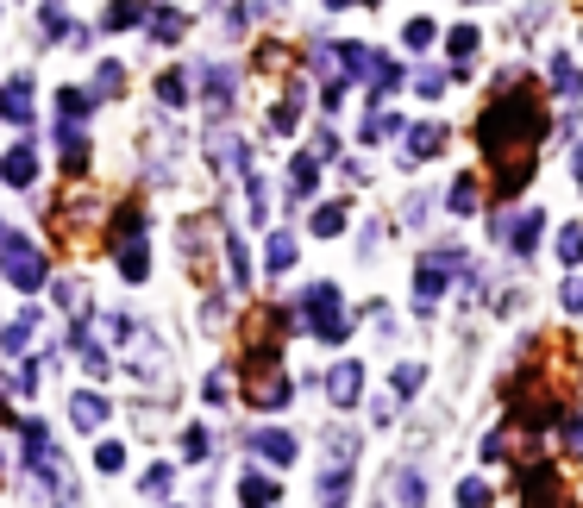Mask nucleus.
<instances>
[{"instance_id":"nucleus-24","label":"nucleus","mask_w":583,"mask_h":508,"mask_svg":"<svg viewBox=\"0 0 583 508\" xmlns=\"http://www.w3.org/2000/svg\"><path fill=\"white\" fill-rule=\"evenodd\" d=\"M126 88V69L120 63H101V76H95V88H88V101H107V95H120Z\"/></svg>"},{"instance_id":"nucleus-2","label":"nucleus","mask_w":583,"mask_h":508,"mask_svg":"<svg viewBox=\"0 0 583 508\" xmlns=\"http://www.w3.org/2000/svg\"><path fill=\"white\" fill-rule=\"evenodd\" d=\"M301 327H314V339H326V345H339L345 333H352V320H345V308H339V289L333 283H314L308 289V302H301Z\"/></svg>"},{"instance_id":"nucleus-11","label":"nucleus","mask_w":583,"mask_h":508,"mask_svg":"<svg viewBox=\"0 0 583 508\" xmlns=\"http://www.w3.org/2000/svg\"><path fill=\"white\" fill-rule=\"evenodd\" d=\"M251 446H258L270 465H295V433H283V427H258V433H251Z\"/></svg>"},{"instance_id":"nucleus-39","label":"nucleus","mask_w":583,"mask_h":508,"mask_svg":"<svg viewBox=\"0 0 583 508\" xmlns=\"http://www.w3.org/2000/svg\"><path fill=\"white\" fill-rule=\"evenodd\" d=\"M44 32H51V38H63V32H69V13H63V0H44Z\"/></svg>"},{"instance_id":"nucleus-34","label":"nucleus","mask_w":583,"mask_h":508,"mask_svg":"<svg viewBox=\"0 0 583 508\" xmlns=\"http://www.w3.org/2000/svg\"><path fill=\"white\" fill-rule=\"evenodd\" d=\"M458 508H489V483L464 477V483H458Z\"/></svg>"},{"instance_id":"nucleus-20","label":"nucleus","mask_w":583,"mask_h":508,"mask_svg":"<svg viewBox=\"0 0 583 508\" xmlns=\"http://www.w3.org/2000/svg\"><path fill=\"white\" fill-rule=\"evenodd\" d=\"M295 120H301V82L289 88L283 101H276V113H270V132H283V138H289V132H295Z\"/></svg>"},{"instance_id":"nucleus-27","label":"nucleus","mask_w":583,"mask_h":508,"mask_svg":"<svg viewBox=\"0 0 583 508\" xmlns=\"http://www.w3.org/2000/svg\"><path fill=\"white\" fill-rule=\"evenodd\" d=\"M32 320L38 314H13V327L0 333V345H7V352H26V345H32Z\"/></svg>"},{"instance_id":"nucleus-12","label":"nucleus","mask_w":583,"mask_h":508,"mask_svg":"<svg viewBox=\"0 0 583 508\" xmlns=\"http://www.w3.org/2000/svg\"><path fill=\"white\" fill-rule=\"evenodd\" d=\"M32 176H38V157H32V145H13L7 157H0V182H13V189H26Z\"/></svg>"},{"instance_id":"nucleus-4","label":"nucleus","mask_w":583,"mask_h":508,"mask_svg":"<svg viewBox=\"0 0 583 508\" xmlns=\"http://www.w3.org/2000/svg\"><path fill=\"white\" fill-rule=\"evenodd\" d=\"M0 270L13 289H44V258L32 239H0Z\"/></svg>"},{"instance_id":"nucleus-36","label":"nucleus","mask_w":583,"mask_h":508,"mask_svg":"<svg viewBox=\"0 0 583 508\" xmlns=\"http://www.w3.org/2000/svg\"><path fill=\"white\" fill-rule=\"evenodd\" d=\"M226 264H232V283H245V276H251V258H245V245L232 233H226Z\"/></svg>"},{"instance_id":"nucleus-14","label":"nucleus","mask_w":583,"mask_h":508,"mask_svg":"<svg viewBox=\"0 0 583 508\" xmlns=\"http://www.w3.org/2000/svg\"><path fill=\"white\" fill-rule=\"evenodd\" d=\"M57 151H63V170L82 176V164H88V138H82V126H57Z\"/></svg>"},{"instance_id":"nucleus-48","label":"nucleus","mask_w":583,"mask_h":508,"mask_svg":"<svg viewBox=\"0 0 583 508\" xmlns=\"http://www.w3.org/2000/svg\"><path fill=\"white\" fill-rule=\"evenodd\" d=\"M326 7H345V0H326Z\"/></svg>"},{"instance_id":"nucleus-37","label":"nucleus","mask_w":583,"mask_h":508,"mask_svg":"<svg viewBox=\"0 0 583 508\" xmlns=\"http://www.w3.org/2000/svg\"><path fill=\"white\" fill-rule=\"evenodd\" d=\"M446 44H452V57H458V63H464V57H477V26H458Z\"/></svg>"},{"instance_id":"nucleus-17","label":"nucleus","mask_w":583,"mask_h":508,"mask_svg":"<svg viewBox=\"0 0 583 508\" xmlns=\"http://www.w3.org/2000/svg\"><path fill=\"white\" fill-rule=\"evenodd\" d=\"M138 233H145V207L126 201L120 214H113V239H120V245H138Z\"/></svg>"},{"instance_id":"nucleus-28","label":"nucleus","mask_w":583,"mask_h":508,"mask_svg":"<svg viewBox=\"0 0 583 508\" xmlns=\"http://www.w3.org/2000/svg\"><path fill=\"white\" fill-rule=\"evenodd\" d=\"M558 446L571 458H583V414H565V421H558Z\"/></svg>"},{"instance_id":"nucleus-35","label":"nucleus","mask_w":583,"mask_h":508,"mask_svg":"<svg viewBox=\"0 0 583 508\" xmlns=\"http://www.w3.org/2000/svg\"><path fill=\"white\" fill-rule=\"evenodd\" d=\"M345 490H352V471H345V465H339V471H326V477H320V496H326V502H339Z\"/></svg>"},{"instance_id":"nucleus-33","label":"nucleus","mask_w":583,"mask_h":508,"mask_svg":"<svg viewBox=\"0 0 583 508\" xmlns=\"http://www.w3.org/2000/svg\"><path fill=\"white\" fill-rule=\"evenodd\" d=\"M446 201H452V214H471V207H477V182H471V176H458Z\"/></svg>"},{"instance_id":"nucleus-44","label":"nucleus","mask_w":583,"mask_h":508,"mask_svg":"<svg viewBox=\"0 0 583 508\" xmlns=\"http://www.w3.org/2000/svg\"><path fill=\"white\" fill-rule=\"evenodd\" d=\"M157 490H170V465H157V471L145 477V496H157Z\"/></svg>"},{"instance_id":"nucleus-47","label":"nucleus","mask_w":583,"mask_h":508,"mask_svg":"<svg viewBox=\"0 0 583 508\" xmlns=\"http://www.w3.org/2000/svg\"><path fill=\"white\" fill-rule=\"evenodd\" d=\"M577 182H583V145H577Z\"/></svg>"},{"instance_id":"nucleus-42","label":"nucleus","mask_w":583,"mask_h":508,"mask_svg":"<svg viewBox=\"0 0 583 508\" xmlns=\"http://www.w3.org/2000/svg\"><path fill=\"white\" fill-rule=\"evenodd\" d=\"M414 389H421V364H402L395 371V396H414Z\"/></svg>"},{"instance_id":"nucleus-10","label":"nucleus","mask_w":583,"mask_h":508,"mask_svg":"<svg viewBox=\"0 0 583 508\" xmlns=\"http://www.w3.org/2000/svg\"><path fill=\"white\" fill-rule=\"evenodd\" d=\"M0 120H13V126L32 120V76H13L7 88H0Z\"/></svg>"},{"instance_id":"nucleus-15","label":"nucleus","mask_w":583,"mask_h":508,"mask_svg":"<svg viewBox=\"0 0 583 508\" xmlns=\"http://www.w3.org/2000/svg\"><path fill=\"white\" fill-rule=\"evenodd\" d=\"M289 264H295V233H270V239H264V270L283 276Z\"/></svg>"},{"instance_id":"nucleus-46","label":"nucleus","mask_w":583,"mask_h":508,"mask_svg":"<svg viewBox=\"0 0 583 508\" xmlns=\"http://www.w3.org/2000/svg\"><path fill=\"white\" fill-rule=\"evenodd\" d=\"M565 308H571V314H583V276H577V283H565Z\"/></svg>"},{"instance_id":"nucleus-30","label":"nucleus","mask_w":583,"mask_h":508,"mask_svg":"<svg viewBox=\"0 0 583 508\" xmlns=\"http://www.w3.org/2000/svg\"><path fill=\"white\" fill-rule=\"evenodd\" d=\"M558 264H583V226H565V233H558Z\"/></svg>"},{"instance_id":"nucleus-6","label":"nucleus","mask_w":583,"mask_h":508,"mask_svg":"<svg viewBox=\"0 0 583 508\" xmlns=\"http://www.w3.org/2000/svg\"><path fill=\"white\" fill-rule=\"evenodd\" d=\"M326 396H333L339 408H358L364 402V364H333V371H326Z\"/></svg>"},{"instance_id":"nucleus-9","label":"nucleus","mask_w":583,"mask_h":508,"mask_svg":"<svg viewBox=\"0 0 583 508\" xmlns=\"http://www.w3.org/2000/svg\"><path fill=\"white\" fill-rule=\"evenodd\" d=\"M496 233H502L508 245H515V258H527V251L540 245V214H533V207H527V214H508V220L496 226Z\"/></svg>"},{"instance_id":"nucleus-3","label":"nucleus","mask_w":583,"mask_h":508,"mask_svg":"<svg viewBox=\"0 0 583 508\" xmlns=\"http://www.w3.org/2000/svg\"><path fill=\"white\" fill-rule=\"evenodd\" d=\"M464 270H471V258H464V251H427V258L421 264H414V302H433V295L439 289H446L452 283V276H464Z\"/></svg>"},{"instance_id":"nucleus-19","label":"nucleus","mask_w":583,"mask_h":508,"mask_svg":"<svg viewBox=\"0 0 583 508\" xmlns=\"http://www.w3.org/2000/svg\"><path fill=\"white\" fill-rule=\"evenodd\" d=\"M95 107L82 88H57V126H82V113Z\"/></svg>"},{"instance_id":"nucleus-29","label":"nucleus","mask_w":583,"mask_h":508,"mask_svg":"<svg viewBox=\"0 0 583 508\" xmlns=\"http://www.w3.org/2000/svg\"><path fill=\"white\" fill-rule=\"evenodd\" d=\"M157 101H170V107H182V101H189V82H182L176 69H163V76H157Z\"/></svg>"},{"instance_id":"nucleus-1","label":"nucleus","mask_w":583,"mask_h":508,"mask_svg":"<svg viewBox=\"0 0 583 508\" xmlns=\"http://www.w3.org/2000/svg\"><path fill=\"white\" fill-rule=\"evenodd\" d=\"M540 138H546V113L527 88H502V95L489 101V113L477 120V145H483L489 164H496V195L527 189L533 145H540Z\"/></svg>"},{"instance_id":"nucleus-22","label":"nucleus","mask_w":583,"mask_h":508,"mask_svg":"<svg viewBox=\"0 0 583 508\" xmlns=\"http://www.w3.org/2000/svg\"><path fill=\"white\" fill-rule=\"evenodd\" d=\"M239 502H245V508H276V483H270V477H245V483H239Z\"/></svg>"},{"instance_id":"nucleus-26","label":"nucleus","mask_w":583,"mask_h":508,"mask_svg":"<svg viewBox=\"0 0 583 508\" xmlns=\"http://www.w3.org/2000/svg\"><path fill=\"white\" fill-rule=\"evenodd\" d=\"M145 270H151L145 245H120V276H126V283H145Z\"/></svg>"},{"instance_id":"nucleus-43","label":"nucleus","mask_w":583,"mask_h":508,"mask_svg":"<svg viewBox=\"0 0 583 508\" xmlns=\"http://www.w3.org/2000/svg\"><path fill=\"white\" fill-rule=\"evenodd\" d=\"M439 88H446V76H433V69H427V76H414V95H427V101H433Z\"/></svg>"},{"instance_id":"nucleus-38","label":"nucleus","mask_w":583,"mask_h":508,"mask_svg":"<svg viewBox=\"0 0 583 508\" xmlns=\"http://www.w3.org/2000/svg\"><path fill=\"white\" fill-rule=\"evenodd\" d=\"M339 226H345V207H320V214H314V233H320V239H333Z\"/></svg>"},{"instance_id":"nucleus-25","label":"nucleus","mask_w":583,"mask_h":508,"mask_svg":"<svg viewBox=\"0 0 583 508\" xmlns=\"http://www.w3.org/2000/svg\"><path fill=\"white\" fill-rule=\"evenodd\" d=\"M314 176H320V164H314L308 151H301V157H295V176H289V195H295V201H308V189H314Z\"/></svg>"},{"instance_id":"nucleus-40","label":"nucleus","mask_w":583,"mask_h":508,"mask_svg":"<svg viewBox=\"0 0 583 508\" xmlns=\"http://www.w3.org/2000/svg\"><path fill=\"white\" fill-rule=\"evenodd\" d=\"M402 38L414 44V51H427V44H433V19H408V26H402Z\"/></svg>"},{"instance_id":"nucleus-7","label":"nucleus","mask_w":583,"mask_h":508,"mask_svg":"<svg viewBox=\"0 0 583 508\" xmlns=\"http://www.w3.org/2000/svg\"><path fill=\"white\" fill-rule=\"evenodd\" d=\"M201 95H207V113H214V120H226V113H232V69L226 63H207Z\"/></svg>"},{"instance_id":"nucleus-13","label":"nucleus","mask_w":583,"mask_h":508,"mask_svg":"<svg viewBox=\"0 0 583 508\" xmlns=\"http://www.w3.org/2000/svg\"><path fill=\"white\" fill-rule=\"evenodd\" d=\"M251 402H258V408H283V402H289V377L251 371Z\"/></svg>"},{"instance_id":"nucleus-45","label":"nucleus","mask_w":583,"mask_h":508,"mask_svg":"<svg viewBox=\"0 0 583 508\" xmlns=\"http://www.w3.org/2000/svg\"><path fill=\"white\" fill-rule=\"evenodd\" d=\"M182 452H189V458H201V452H207V433H201V427H189V440H182Z\"/></svg>"},{"instance_id":"nucleus-31","label":"nucleus","mask_w":583,"mask_h":508,"mask_svg":"<svg viewBox=\"0 0 583 508\" xmlns=\"http://www.w3.org/2000/svg\"><path fill=\"white\" fill-rule=\"evenodd\" d=\"M151 38L157 44H176L182 38V13H151Z\"/></svg>"},{"instance_id":"nucleus-21","label":"nucleus","mask_w":583,"mask_h":508,"mask_svg":"<svg viewBox=\"0 0 583 508\" xmlns=\"http://www.w3.org/2000/svg\"><path fill=\"white\" fill-rule=\"evenodd\" d=\"M138 13H145V0H113V7L101 13V26L107 32H126V26H138Z\"/></svg>"},{"instance_id":"nucleus-8","label":"nucleus","mask_w":583,"mask_h":508,"mask_svg":"<svg viewBox=\"0 0 583 508\" xmlns=\"http://www.w3.org/2000/svg\"><path fill=\"white\" fill-rule=\"evenodd\" d=\"M439 145H446V126H433V120H427V126H414V132L402 138V164H408V170H414V164H427Z\"/></svg>"},{"instance_id":"nucleus-23","label":"nucleus","mask_w":583,"mask_h":508,"mask_svg":"<svg viewBox=\"0 0 583 508\" xmlns=\"http://www.w3.org/2000/svg\"><path fill=\"white\" fill-rule=\"evenodd\" d=\"M427 502V483L414 471H395V508H421Z\"/></svg>"},{"instance_id":"nucleus-41","label":"nucleus","mask_w":583,"mask_h":508,"mask_svg":"<svg viewBox=\"0 0 583 508\" xmlns=\"http://www.w3.org/2000/svg\"><path fill=\"white\" fill-rule=\"evenodd\" d=\"M95 465H101V471H120V465H126V446H120V440H107V446L95 452Z\"/></svg>"},{"instance_id":"nucleus-16","label":"nucleus","mask_w":583,"mask_h":508,"mask_svg":"<svg viewBox=\"0 0 583 508\" xmlns=\"http://www.w3.org/2000/svg\"><path fill=\"white\" fill-rule=\"evenodd\" d=\"M69 421H76L82 433H95V427L107 421V402H101V396H69Z\"/></svg>"},{"instance_id":"nucleus-5","label":"nucleus","mask_w":583,"mask_h":508,"mask_svg":"<svg viewBox=\"0 0 583 508\" xmlns=\"http://www.w3.org/2000/svg\"><path fill=\"white\" fill-rule=\"evenodd\" d=\"M515 490H521V508H565V490H558L552 465H521Z\"/></svg>"},{"instance_id":"nucleus-18","label":"nucleus","mask_w":583,"mask_h":508,"mask_svg":"<svg viewBox=\"0 0 583 508\" xmlns=\"http://www.w3.org/2000/svg\"><path fill=\"white\" fill-rule=\"evenodd\" d=\"M552 88H558V95H583V69H577V57H565V51L552 57Z\"/></svg>"},{"instance_id":"nucleus-32","label":"nucleus","mask_w":583,"mask_h":508,"mask_svg":"<svg viewBox=\"0 0 583 508\" xmlns=\"http://www.w3.org/2000/svg\"><path fill=\"white\" fill-rule=\"evenodd\" d=\"M395 126H402L395 113H370V120H364V145H383V138H389Z\"/></svg>"}]
</instances>
